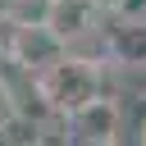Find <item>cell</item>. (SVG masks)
Wrapping results in <instances>:
<instances>
[{"label": "cell", "instance_id": "6da1fadb", "mask_svg": "<svg viewBox=\"0 0 146 146\" xmlns=\"http://www.w3.org/2000/svg\"><path fill=\"white\" fill-rule=\"evenodd\" d=\"M96 68L91 64H78V59H59V64H50L41 78H36V87H41V96L59 110V114H73V110H82L87 100H96L100 91H96Z\"/></svg>", "mask_w": 146, "mask_h": 146}, {"label": "cell", "instance_id": "7a4b0ae2", "mask_svg": "<svg viewBox=\"0 0 146 146\" xmlns=\"http://www.w3.org/2000/svg\"><path fill=\"white\" fill-rule=\"evenodd\" d=\"M9 59L23 64V68L46 73L50 64L64 59V41H59L50 27H14V36H9Z\"/></svg>", "mask_w": 146, "mask_h": 146}, {"label": "cell", "instance_id": "3957f363", "mask_svg": "<svg viewBox=\"0 0 146 146\" xmlns=\"http://www.w3.org/2000/svg\"><path fill=\"white\" fill-rule=\"evenodd\" d=\"M68 123L78 128L82 141H110V137L119 132V105H114L110 96H96V100H87L82 110H73Z\"/></svg>", "mask_w": 146, "mask_h": 146}, {"label": "cell", "instance_id": "277c9868", "mask_svg": "<svg viewBox=\"0 0 146 146\" xmlns=\"http://www.w3.org/2000/svg\"><path fill=\"white\" fill-rule=\"evenodd\" d=\"M91 18H96V5H91V0H55L46 27L68 46V41H78L82 32H91Z\"/></svg>", "mask_w": 146, "mask_h": 146}, {"label": "cell", "instance_id": "5b68a950", "mask_svg": "<svg viewBox=\"0 0 146 146\" xmlns=\"http://www.w3.org/2000/svg\"><path fill=\"white\" fill-rule=\"evenodd\" d=\"M50 9H55V0H9L5 5V18L14 27H46L50 23Z\"/></svg>", "mask_w": 146, "mask_h": 146}, {"label": "cell", "instance_id": "8992f818", "mask_svg": "<svg viewBox=\"0 0 146 146\" xmlns=\"http://www.w3.org/2000/svg\"><path fill=\"white\" fill-rule=\"evenodd\" d=\"M23 146H68V141H64V137H55V132H36V128H32V137H27Z\"/></svg>", "mask_w": 146, "mask_h": 146}]
</instances>
